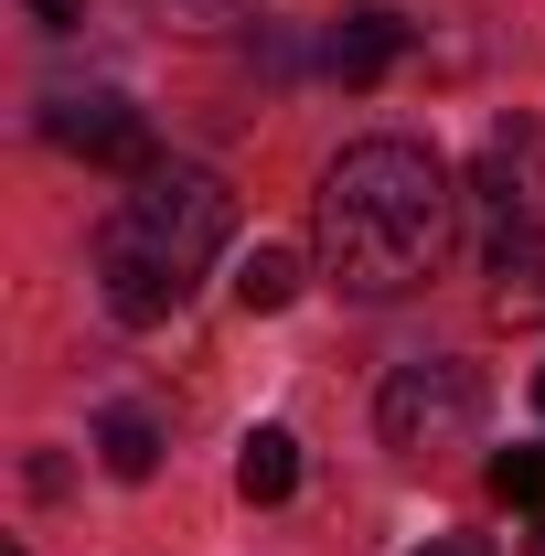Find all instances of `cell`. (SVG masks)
Returning <instances> with one entry per match:
<instances>
[{
	"mask_svg": "<svg viewBox=\"0 0 545 556\" xmlns=\"http://www.w3.org/2000/svg\"><path fill=\"white\" fill-rule=\"evenodd\" d=\"M460 182L428 139H353L310 193V257L342 300H407L460 236Z\"/></svg>",
	"mask_w": 545,
	"mask_h": 556,
	"instance_id": "1",
	"label": "cell"
},
{
	"mask_svg": "<svg viewBox=\"0 0 545 556\" xmlns=\"http://www.w3.org/2000/svg\"><path fill=\"white\" fill-rule=\"evenodd\" d=\"M236 247V193H225V172L204 161H161V172H139L129 193L107 204L97 225V300L150 332V321H172L182 300H193V278L214 268Z\"/></svg>",
	"mask_w": 545,
	"mask_h": 556,
	"instance_id": "2",
	"label": "cell"
},
{
	"mask_svg": "<svg viewBox=\"0 0 545 556\" xmlns=\"http://www.w3.org/2000/svg\"><path fill=\"white\" fill-rule=\"evenodd\" d=\"M375 439L396 460H439V450H471L481 439V375L428 353V364H396L385 396H375Z\"/></svg>",
	"mask_w": 545,
	"mask_h": 556,
	"instance_id": "3",
	"label": "cell"
},
{
	"mask_svg": "<svg viewBox=\"0 0 545 556\" xmlns=\"http://www.w3.org/2000/svg\"><path fill=\"white\" fill-rule=\"evenodd\" d=\"M535 118H503L492 129V150L471 161V204H481V257L492 268H514L524 247L545 236V214H535Z\"/></svg>",
	"mask_w": 545,
	"mask_h": 556,
	"instance_id": "4",
	"label": "cell"
},
{
	"mask_svg": "<svg viewBox=\"0 0 545 556\" xmlns=\"http://www.w3.org/2000/svg\"><path fill=\"white\" fill-rule=\"evenodd\" d=\"M43 139L54 150H75V161H107V172H161V150H150V118H139L118 86H75V97H54L43 108Z\"/></svg>",
	"mask_w": 545,
	"mask_h": 556,
	"instance_id": "5",
	"label": "cell"
},
{
	"mask_svg": "<svg viewBox=\"0 0 545 556\" xmlns=\"http://www.w3.org/2000/svg\"><path fill=\"white\" fill-rule=\"evenodd\" d=\"M396 54H407V22H396L385 0H353V11L321 22V75H332V86H375Z\"/></svg>",
	"mask_w": 545,
	"mask_h": 556,
	"instance_id": "6",
	"label": "cell"
},
{
	"mask_svg": "<svg viewBox=\"0 0 545 556\" xmlns=\"http://www.w3.org/2000/svg\"><path fill=\"white\" fill-rule=\"evenodd\" d=\"M236 492H246V503H289V492H300V439H289V428H246Z\"/></svg>",
	"mask_w": 545,
	"mask_h": 556,
	"instance_id": "7",
	"label": "cell"
},
{
	"mask_svg": "<svg viewBox=\"0 0 545 556\" xmlns=\"http://www.w3.org/2000/svg\"><path fill=\"white\" fill-rule=\"evenodd\" d=\"M97 460H107V482H150V471H161V428L139 407H107L97 417Z\"/></svg>",
	"mask_w": 545,
	"mask_h": 556,
	"instance_id": "8",
	"label": "cell"
},
{
	"mask_svg": "<svg viewBox=\"0 0 545 556\" xmlns=\"http://www.w3.org/2000/svg\"><path fill=\"white\" fill-rule=\"evenodd\" d=\"M236 300H246V311H289V300H300V257H289V247H246V257H236Z\"/></svg>",
	"mask_w": 545,
	"mask_h": 556,
	"instance_id": "9",
	"label": "cell"
},
{
	"mask_svg": "<svg viewBox=\"0 0 545 556\" xmlns=\"http://www.w3.org/2000/svg\"><path fill=\"white\" fill-rule=\"evenodd\" d=\"M492 278H503V289H492V300H503V321H545V236L514 257V268H492Z\"/></svg>",
	"mask_w": 545,
	"mask_h": 556,
	"instance_id": "10",
	"label": "cell"
},
{
	"mask_svg": "<svg viewBox=\"0 0 545 556\" xmlns=\"http://www.w3.org/2000/svg\"><path fill=\"white\" fill-rule=\"evenodd\" d=\"M492 492L524 503V514H545V450H503V460H492Z\"/></svg>",
	"mask_w": 545,
	"mask_h": 556,
	"instance_id": "11",
	"label": "cell"
},
{
	"mask_svg": "<svg viewBox=\"0 0 545 556\" xmlns=\"http://www.w3.org/2000/svg\"><path fill=\"white\" fill-rule=\"evenodd\" d=\"M150 11H161L172 33H225V22H236L246 0H150Z\"/></svg>",
	"mask_w": 545,
	"mask_h": 556,
	"instance_id": "12",
	"label": "cell"
},
{
	"mask_svg": "<svg viewBox=\"0 0 545 556\" xmlns=\"http://www.w3.org/2000/svg\"><path fill=\"white\" fill-rule=\"evenodd\" d=\"M33 22H43V33H75V22H86V0H33Z\"/></svg>",
	"mask_w": 545,
	"mask_h": 556,
	"instance_id": "13",
	"label": "cell"
},
{
	"mask_svg": "<svg viewBox=\"0 0 545 556\" xmlns=\"http://www.w3.org/2000/svg\"><path fill=\"white\" fill-rule=\"evenodd\" d=\"M417 556H492L481 535H439V546H417Z\"/></svg>",
	"mask_w": 545,
	"mask_h": 556,
	"instance_id": "14",
	"label": "cell"
},
{
	"mask_svg": "<svg viewBox=\"0 0 545 556\" xmlns=\"http://www.w3.org/2000/svg\"><path fill=\"white\" fill-rule=\"evenodd\" d=\"M535 407H545V375H535Z\"/></svg>",
	"mask_w": 545,
	"mask_h": 556,
	"instance_id": "15",
	"label": "cell"
},
{
	"mask_svg": "<svg viewBox=\"0 0 545 556\" xmlns=\"http://www.w3.org/2000/svg\"><path fill=\"white\" fill-rule=\"evenodd\" d=\"M535 556H545V525H535Z\"/></svg>",
	"mask_w": 545,
	"mask_h": 556,
	"instance_id": "16",
	"label": "cell"
}]
</instances>
